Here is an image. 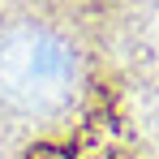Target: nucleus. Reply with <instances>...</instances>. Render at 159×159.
I'll list each match as a JSON object with an SVG mask.
<instances>
[{"label":"nucleus","instance_id":"2","mask_svg":"<svg viewBox=\"0 0 159 159\" xmlns=\"http://www.w3.org/2000/svg\"><path fill=\"white\" fill-rule=\"evenodd\" d=\"M26 159H73L69 146H56V142H39V146H30Z\"/></svg>","mask_w":159,"mask_h":159},{"label":"nucleus","instance_id":"1","mask_svg":"<svg viewBox=\"0 0 159 159\" xmlns=\"http://www.w3.org/2000/svg\"><path fill=\"white\" fill-rule=\"evenodd\" d=\"M73 90V52L48 30H17L0 43V95L13 107H56Z\"/></svg>","mask_w":159,"mask_h":159}]
</instances>
